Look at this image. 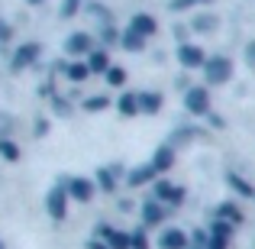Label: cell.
<instances>
[{
	"instance_id": "cell-36",
	"label": "cell",
	"mask_w": 255,
	"mask_h": 249,
	"mask_svg": "<svg viewBox=\"0 0 255 249\" xmlns=\"http://www.w3.org/2000/svg\"><path fill=\"white\" fill-rule=\"evenodd\" d=\"M29 3H45V0H29Z\"/></svg>"
},
{
	"instance_id": "cell-8",
	"label": "cell",
	"mask_w": 255,
	"mask_h": 249,
	"mask_svg": "<svg viewBox=\"0 0 255 249\" xmlns=\"http://www.w3.org/2000/svg\"><path fill=\"white\" fill-rule=\"evenodd\" d=\"M129 29L136 32V36L149 39V36H155V32H158V19L149 16V13H136V16L129 19Z\"/></svg>"
},
{
	"instance_id": "cell-33",
	"label": "cell",
	"mask_w": 255,
	"mask_h": 249,
	"mask_svg": "<svg viewBox=\"0 0 255 249\" xmlns=\"http://www.w3.org/2000/svg\"><path fill=\"white\" fill-rule=\"evenodd\" d=\"M104 42H120V32L117 29H104Z\"/></svg>"
},
{
	"instance_id": "cell-19",
	"label": "cell",
	"mask_w": 255,
	"mask_h": 249,
	"mask_svg": "<svg viewBox=\"0 0 255 249\" xmlns=\"http://www.w3.org/2000/svg\"><path fill=\"white\" fill-rule=\"evenodd\" d=\"M117 175H120V165L100 168V172H97V185L104 188V191H117Z\"/></svg>"
},
{
	"instance_id": "cell-4",
	"label": "cell",
	"mask_w": 255,
	"mask_h": 249,
	"mask_svg": "<svg viewBox=\"0 0 255 249\" xmlns=\"http://www.w3.org/2000/svg\"><path fill=\"white\" fill-rule=\"evenodd\" d=\"M207 58H210V55H207L200 45H194V42H181V45H178V62L184 65V68H191V71H194V68L204 71Z\"/></svg>"
},
{
	"instance_id": "cell-20",
	"label": "cell",
	"mask_w": 255,
	"mask_h": 249,
	"mask_svg": "<svg viewBox=\"0 0 255 249\" xmlns=\"http://www.w3.org/2000/svg\"><path fill=\"white\" fill-rule=\"evenodd\" d=\"M145 42H149V39L136 36V32H132V29H126L123 36H120V45H123L126 52H142V49H145Z\"/></svg>"
},
{
	"instance_id": "cell-14",
	"label": "cell",
	"mask_w": 255,
	"mask_h": 249,
	"mask_svg": "<svg viewBox=\"0 0 255 249\" xmlns=\"http://www.w3.org/2000/svg\"><path fill=\"white\" fill-rule=\"evenodd\" d=\"M152 165H155V172H168V168H174V146H158L155 156H152Z\"/></svg>"
},
{
	"instance_id": "cell-12",
	"label": "cell",
	"mask_w": 255,
	"mask_h": 249,
	"mask_svg": "<svg viewBox=\"0 0 255 249\" xmlns=\"http://www.w3.org/2000/svg\"><path fill=\"white\" fill-rule=\"evenodd\" d=\"M136 97H139V113L155 117V113L162 110V94L158 91H142V94H136Z\"/></svg>"
},
{
	"instance_id": "cell-1",
	"label": "cell",
	"mask_w": 255,
	"mask_h": 249,
	"mask_svg": "<svg viewBox=\"0 0 255 249\" xmlns=\"http://www.w3.org/2000/svg\"><path fill=\"white\" fill-rule=\"evenodd\" d=\"M233 78V62L226 55H210L204 65V81L207 84H226Z\"/></svg>"
},
{
	"instance_id": "cell-30",
	"label": "cell",
	"mask_w": 255,
	"mask_h": 249,
	"mask_svg": "<svg viewBox=\"0 0 255 249\" xmlns=\"http://www.w3.org/2000/svg\"><path fill=\"white\" fill-rule=\"evenodd\" d=\"M78 6H81V0H65L62 16H75V13H78Z\"/></svg>"
},
{
	"instance_id": "cell-37",
	"label": "cell",
	"mask_w": 255,
	"mask_h": 249,
	"mask_svg": "<svg viewBox=\"0 0 255 249\" xmlns=\"http://www.w3.org/2000/svg\"><path fill=\"white\" fill-rule=\"evenodd\" d=\"M0 249H6V246H3V243H0Z\"/></svg>"
},
{
	"instance_id": "cell-16",
	"label": "cell",
	"mask_w": 255,
	"mask_h": 249,
	"mask_svg": "<svg viewBox=\"0 0 255 249\" xmlns=\"http://www.w3.org/2000/svg\"><path fill=\"white\" fill-rule=\"evenodd\" d=\"M87 68L97 71V75H107V71L113 68V65H110V55H107L104 49H94L91 55H87Z\"/></svg>"
},
{
	"instance_id": "cell-34",
	"label": "cell",
	"mask_w": 255,
	"mask_h": 249,
	"mask_svg": "<svg viewBox=\"0 0 255 249\" xmlns=\"http://www.w3.org/2000/svg\"><path fill=\"white\" fill-rule=\"evenodd\" d=\"M87 249H110V243H104V240H91Z\"/></svg>"
},
{
	"instance_id": "cell-32",
	"label": "cell",
	"mask_w": 255,
	"mask_h": 249,
	"mask_svg": "<svg viewBox=\"0 0 255 249\" xmlns=\"http://www.w3.org/2000/svg\"><path fill=\"white\" fill-rule=\"evenodd\" d=\"M230 243L226 240H217V237H210V243H207V249H226Z\"/></svg>"
},
{
	"instance_id": "cell-35",
	"label": "cell",
	"mask_w": 255,
	"mask_h": 249,
	"mask_svg": "<svg viewBox=\"0 0 255 249\" xmlns=\"http://www.w3.org/2000/svg\"><path fill=\"white\" fill-rule=\"evenodd\" d=\"M6 36H10V29H6V26H3V23H0V42H3V39H6Z\"/></svg>"
},
{
	"instance_id": "cell-21",
	"label": "cell",
	"mask_w": 255,
	"mask_h": 249,
	"mask_svg": "<svg viewBox=\"0 0 255 249\" xmlns=\"http://www.w3.org/2000/svg\"><path fill=\"white\" fill-rule=\"evenodd\" d=\"M117 110L123 113V117H136L139 113V97L136 94H123V97L117 100Z\"/></svg>"
},
{
	"instance_id": "cell-2",
	"label": "cell",
	"mask_w": 255,
	"mask_h": 249,
	"mask_svg": "<svg viewBox=\"0 0 255 249\" xmlns=\"http://www.w3.org/2000/svg\"><path fill=\"white\" fill-rule=\"evenodd\" d=\"M184 107L187 113H194V117H207L210 113V87H187L184 94Z\"/></svg>"
},
{
	"instance_id": "cell-9",
	"label": "cell",
	"mask_w": 255,
	"mask_h": 249,
	"mask_svg": "<svg viewBox=\"0 0 255 249\" xmlns=\"http://www.w3.org/2000/svg\"><path fill=\"white\" fill-rule=\"evenodd\" d=\"M126 181H129L132 188H139V185H155L158 181V172H155V165L152 162H145V165H136L129 175H126Z\"/></svg>"
},
{
	"instance_id": "cell-23",
	"label": "cell",
	"mask_w": 255,
	"mask_h": 249,
	"mask_svg": "<svg viewBox=\"0 0 255 249\" xmlns=\"http://www.w3.org/2000/svg\"><path fill=\"white\" fill-rule=\"evenodd\" d=\"M65 75H68V81H84V78L91 75V68H87V62H71L68 68H65Z\"/></svg>"
},
{
	"instance_id": "cell-15",
	"label": "cell",
	"mask_w": 255,
	"mask_h": 249,
	"mask_svg": "<svg viewBox=\"0 0 255 249\" xmlns=\"http://www.w3.org/2000/svg\"><path fill=\"white\" fill-rule=\"evenodd\" d=\"M142 220H145V227H158L165 220V207L158 204V201H145L142 204Z\"/></svg>"
},
{
	"instance_id": "cell-10",
	"label": "cell",
	"mask_w": 255,
	"mask_h": 249,
	"mask_svg": "<svg viewBox=\"0 0 255 249\" xmlns=\"http://www.w3.org/2000/svg\"><path fill=\"white\" fill-rule=\"evenodd\" d=\"M65 52L68 55H91L94 52V39L87 32H71L68 42H65Z\"/></svg>"
},
{
	"instance_id": "cell-22",
	"label": "cell",
	"mask_w": 255,
	"mask_h": 249,
	"mask_svg": "<svg viewBox=\"0 0 255 249\" xmlns=\"http://www.w3.org/2000/svg\"><path fill=\"white\" fill-rule=\"evenodd\" d=\"M194 29H197V32H213V29H217V26H220V19L217 16H213V13H200V16H194Z\"/></svg>"
},
{
	"instance_id": "cell-27",
	"label": "cell",
	"mask_w": 255,
	"mask_h": 249,
	"mask_svg": "<svg viewBox=\"0 0 255 249\" xmlns=\"http://www.w3.org/2000/svg\"><path fill=\"white\" fill-rule=\"evenodd\" d=\"M129 246H132V249H152V246H149V237H145V230L129 233Z\"/></svg>"
},
{
	"instance_id": "cell-18",
	"label": "cell",
	"mask_w": 255,
	"mask_h": 249,
	"mask_svg": "<svg viewBox=\"0 0 255 249\" xmlns=\"http://www.w3.org/2000/svg\"><path fill=\"white\" fill-rule=\"evenodd\" d=\"M226 181H230V188H236V194H243V198H255V185H252V181H246L243 175L230 172V175H226Z\"/></svg>"
},
{
	"instance_id": "cell-17",
	"label": "cell",
	"mask_w": 255,
	"mask_h": 249,
	"mask_svg": "<svg viewBox=\"0 0 255 249\" xmlns=\"http://www.w3.org/2000/svg\"><path fill=\"white\" fill-rule=\"evenodd\" d=\"M100 237L110 243V249H132L129 246V233H120V230H110V227H100Z\"/></svg>"
},
{
	"instance_id": "cell-3",
	"label": "cell",
	"mask_w": 255,
	"mask_h": 249,
	"mask_svg": "<svg viewBox=\"0 0 255 249\" xmlns=\"http://www.w3.org/2000/svg\"><path fill=\"white\" fill-rule=\"evenodd\" d=\"M152 191H155V201L158 204H174V207H181L184 204V198H187V191L181 185H171V181H155L152 185Z\"/></svg>"
},
{
	"instance_id": "cell-29",
	"label": "cell",
	"mask_w": 255,
	"mask_h": 249,
	"mask_svg": "<svg viewBox=\"0 0 255 249\" xmlns=\"http://www.w3.org/2000/svg\"><path fill=\"white\" fill-rule=\"evenodd\" d=\"M194 246H197V249H207V243H210V237H207V233L204 230H194Z\"/></svg>"
},
{
	"instance_id": "cell-26",
	"label": "cell",
	"mask_w": 255,
	"mask_h": 249,
	"mask_svg": "<svg viewBox=\"0 0 255 249\" xmlns=\"http://www.w3.org/2000/svg\"><path fill=\"white\" fill-rule=\"evenodd\" d=\"M107 107H110V100H107L104 94H100V97H87V100H84V110H87V113H97V110H107Z\"/></svg>"
},
{
	"instance_id": "cell-11",
	"label": "cell",
	"mask_w": 255,
	"mask_h": 249,
	"mask_svg": "<svg viewBox=\"0 0 255 249\" xmlns=\"http://www.w3.org/2000/svg\"><path fill=\"white\" fill-rule=\"evenodd\" d=\"M39 52H42V45H39V42H26V45H19L16 55H13V68H16V71H19V68H29V65L39 58Z\"/></svg>"
},
{
	"instance_id": "cell-7",
	"label": "cell",
	"mask_w": 255,
	"mask_h": 249,
	"mask_svg": "<svg viewBox=\"0 0 255 249\" xmlns=\"http://www.w3.org/2000/svg\"><path fill=\"white\" fill-rule=\"evenodd\" d=\"M187 246H191V237L184 230H178V227H168L158 237V249H187Z\"/></svg>"
},
{
	"instance_id": "cell-31",
	"label": "cell",
	"mask_w": 255,
	"mask_h": 249,
	"mask_svg": "<svg viewBox=\"0 0 255 249\" xmlns=\"http://www.w3.org/2000/svg\"><path fill=\"white\" fill-rule=\"evenodd\" d=\"M194 3H210V0H174L171 10H187V6H194Z\"/></svg>"
},
{
	"instance_id": "cell-6",
	"label": "cell",
	"mask_w": 255,
	"mask_h": 249,
	"mask_svg": "<svg viewBox=\"0 0 255 249\" xmlns=\"http://www.w3.org/2000/svg\"><path fill=\"white\" fill-rule=\"evenodd\" d=\"M65 191H68V198L81 201V204H87V201L94 198V191H97V185H94L91 178H71L68 185H65Z\"/></svg>"
},
{
	"instance_id": "cell-13",
	"label": "cell",
	"mask_w": 255,
	"mask_h": 249,
	"mask_svg": "<svg viewBox=\"0 0 255 249\" xmlns=\"http://www.w3.org/2000/svg\"><path fill=\"white\" fill-rule=\"evenodd\" d=\"M217 220H226V224L239 227V224L246 220V214L239 211V204H233V201H223V204L217 207Z\"/></svg>"
},
{
	"instance_id": "cell-25",
	"label": "cell",
	"mask_w": 255,
	"mask_h": 249,
	"mask_svg": "<svg viewBox=\"0 0 255 249\" xmlns=\"http://www.w3.org/2000/svg\"><path fill=\"white\" fill-rule=\"evenodd\" d=\"M233 230H236L233 224H226V220H217V224H213V233H210V237H217V240H226V243H230Z\"/></svg>"
},
{
	"instance_id": "cell-5",
	"label": "cell",
	"mask_w": 255,
	"mask_h": 249,
	"mask_svg": "<svg viewBox=\"0 0 255 249\" xmlns=\"http://www.w3.org/2000/svg\"><path fill=\"white\" fill-rule=\"evenodd\" d=\"M45 211H49L52 220H65L68 217V191L55 185L49 194H45Z\"/></svg>"
},
{
	"instance_id": "cell-24",
	"label": "cell",
	"mask_w": 255,
	"mask_h": 249,
	"mask_svg": "<svg viewBox=\"0 0 255 249\" xmlns=\"http://www.w3.org/2000/svg\"><path fill=\"white\" fill-rule=\"evenodd\" d=\"M0 156H3L6 162H16L19 159V146L13 143V139H0Z\"/></svg>"
},
{
	"instance_id": "cell-28",
	"label": "cell",
	"mask_w": 255,
	"mask_h": 249,
	"mask_svg": "<svg viewBox=\"0 0 255 249\" xmlns=\"http://www.w3.org/2000/svg\"><path fill=\"white\" fill-rule=\"evenodd\" d=\"M107 81H110L113 87H123L126 84V71L123 68H110V71H107Z\"/></svg>"
}]
</instances>
